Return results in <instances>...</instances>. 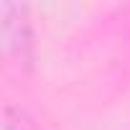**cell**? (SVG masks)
<instances>
[{
  "instance_id": "cell-2",
  "label": "cell",
  "mask_w": 130,
  "mask_h": 130,
  "mask_svg": "<svg viewBox=\"0 0 130 130\" xmlns=\"http://www.w3.org/2000/svg\"><path fill=\"white\" fill-rule=\"evenodd\" d=\"M5 130H41V127L26 110L8 105L5 107Z\"/></svg>"
},
{
  "instance_id": "cell-1",
  "label": "cell",
  "mask_w": 130,
  "mask_h": 130,
  "mask_svg": "<svg viewBox=\"0 0 130 130\" xmlns=\"http://www.w3.org/2000/svg\"><path fill=\"white\" fill-rule=\"evenodd\" d=\"M0 31H3V48L8 59L21 67L33 61V28L28 18V8L18 3L0 5Z\"/></svg>"
}]
</instances>
